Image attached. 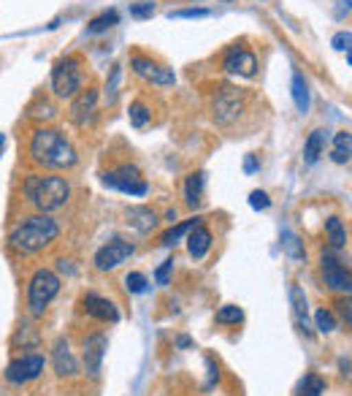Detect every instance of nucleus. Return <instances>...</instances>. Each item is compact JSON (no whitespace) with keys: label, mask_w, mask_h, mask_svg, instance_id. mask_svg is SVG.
<instances>
[{"label":"nucleus","mask_w":352,"mask_h":396,"mask_svg":"<svg viewBox=\"0 0 352 396\" xmlns=\"http://www.w3.org/2000/svg\"><path fill=\"white\" fill-rule=\"evenodd\" d=\"M201 196H204V174L195 171V174L187 176V185H184V201H187V207L195 209L201 204Z\"/></svg>","instance_id":"nucleus-23"},{"label":"nucleus","mask_w":352,"mask_h":396,"mask_svg":"<svg viewBox=\"0 0 352 396\" xmlns=\"http://www.w3.org/2000/svg\"><path fill=\"white\" fill-rule=\"evenodd\" d=\"M331 46H333L336 52H344V54H347V63L352 65V33H336Z\"/></svg>","instance_id":"nucleus-33"},{"label":"nucleus","mask_w":352,"mask_h":396,"mask_svg":"<svg viewBox=\"0 0 352 396\" xmlns=\"http://www.w3.org/2000/svg\"><path fill=\"white\" fill-rule=\"evenodd\" d=\"M187 250L195 261L206 258V253L212 250V231L206 225H195L190 233H187Z\"/></svg>","instance_id":"nucleus-18"},{"label":"nucleus","mask_w":352,"mask_h":396,"mask_svg":"<svg viewBox=\"0 0 352 396\" xmlns=\"http://www.w3.org/2000/svg\"><path fill=\"white\" fill-rule=\"evenodd\" d=\"M339 366H342V375H344V377H350V380H352V361H342Z\"/></svg>","instance_id":"nucleus-42"},{"label":"nucleus","mask_w":352,"mask_h":396,"mask_svg":"<svg viewBox=\"0 0 352 396\" xmlns=\"http://www.w3.org/2000/svg\"><path fill=\"white\" fill-rule=\"evenodd\" d=\"M244 112V92L230 85H222L212 98V117L217 125H230Z\"/></svg>","instance_id":"nucleus-7"},{"label":"nucleus","mask_w":352,"mask_h":396,"mask_svg":"<svg viewBox=\"0 0 352 396\" xmlns=\"http://www.w3.org/2000/svg\"><path fill=\"white\" fill-rule=\"evenodd\" d=\"M52 366L57 372V377H76L79 375V361L74 358L71 345L65 337H60L54 345H52Z\"/></svg>","instance_id":"nucleus-15"},{"label":"nucleus","mask_w":352,"mask_h":396,"mask_svg":"<svg viewBox=\"0 0 352 396\" xmlns=\"http://www.w3.org/2000/svg\"><path fill=\"white\" fill-rule=\"evenodd\" d=\"M255 169H258V160H255V155H250V158L244 160V171H247V174H252Z\"/></svg>","instance_id":"nucleus-41"},{"label":"nucleus","mask_w":352,"mask_h":396,"mask_svg":"<svg viewBox=\"0 0 352 396\" xmlns=\"http://www.w3.org/2000/svg\"><path fill=\"white\" fill-rule=\"evenodd\" d=\"M120 76H122V65H114L111 74H109V82H106V103H117V95H120Z\"/></svg>","instance_id":"nucleus-30"},{"label":"nucleus","mask_w":352,"mask_h":396,"mask_svg":"<svg viewBox=\"0 0 352 396\" xmlns=\"http://www.w3.org/2000/svg\"><path fill=\"white\" fill-rule=\"evenodd\" d=\"M176 345H179V348H190V340H187V337H179Z\"/></svg>","instance_id":"nucleus-43"},{"label":"nucleus","mask_w":352,"mask_h":396,"mask_svg":"<svg viewBox=\"0 0 352 396\" xmlns=\"http://www.w3.org/2000/svg\"><path fill=\"white\" fill-rule=\"evenodd\" d=\"M171 271H174V258H168V261H163V264L157 266V271H155V280H157L160 285H168V277H171Z\"/></svg>","instance_id":"nucleus-39"},{"label":"nucleus","mask_w":352,"mask_h":396,"mask_svg":"<svg viewBox=\"0 0 352 396\" xmlns=\"http://www.w3.org/2000/svg\"><path fill=\"white\" fill-rule=\"evenodd\" d=\"M125 222L131 225L135 233L146 236V233L157 225V215H155V209H149V207H131V209L125 212Z\"/></svg>","instance_id":"nucleus-17"},{"label":"nucleus","mask_w":352,"mask_h":396,"mask_svg":"<svg viewBox=\"0 0 352 396\" xmlns=\"http://www.w3.org/2000/svg\"><path fill=\"white\" fill-rule=\"evenodd\" d=\"M333 307H336V312H339V317H342V320H344V323H347V326L352 329V296H344V299H339Z\"/></svg>","instance_id":"nucleus-37"},{"label":"nucleus","mask_w":352,"mask_h":396,"mask_svg":"<svg viewBox=\"0 0 352 396\" xmlns=\"http://www.w3.org/2000/svg\"><path fill=\"white\" fill-rule=\"evenodd\" d=\"M128 117H131V125L133 128H144L146 123H149V109H146V103H141V101H133L131 103V112H128Z\"/></svg>","instance_id":"nucleus-29"},{"label":"nucleus","mask_w":352,"mask_h":396,"mask_svg":"<svg viewBox=\"0 0 352 396\" xmlns=\"http://www.w3.org/2000/svg\"><path fill=\"white\" fill-rule=\"evenodd\" d=\"M225 3H230V0H225Z\"/></svg>","instance_id":"nucleus-45"},{"label":"nucleus","mask_w":352,"mask_h":396,"mask_svg":"<svg viewBox=\"0 0 352 396\" xmlns=\"http://www.w3.org/2000/svg\"><path fill=\"white\" fill-rule=\"evenodd\" d=\"M290 307H293V317L298 323V329L311 337V323H309V304H307V296L298 285H290Z\"/></svg>","instance_id":"nucleus-19"},{"label":"nucleus","mask_w":352,"mask_h":396,"mask_svg":"<svg viewBox=\"0 0 352 396\" xmlns=\"http://www.w3.org/2000/svg\"><path fill=\"white\" fill-rule=\"evenodd\" d=\"M155 14V0H138L131 6V17L135 19H149Z\"/></svg>","instance_id":"nucleus-36"},{"label":"nucleus","mask_w":352,"mask_h":396,"mask_svg":"<svg viewBox=\"0 0 352 396\" xmlns=\"http://www.w3.org/2000/svg\"><path fill=\"white\" fill-rule=\"evenodd\" d=\"M222 68L233 76H244V79H252L258 74V57L255 52H250L247 46H230L222 57Z\"/></svg>","instance_id":"nucleus-11"},{"label":"nucleus","mask_w":352,"mask_h":396,"mask_svg":"<svg viewBox=\"0 0 352 396\" xmlns=\"http://www.w3.org/2000/svg\"><path fill=\"white\" fill-rule=\"evenodd\" d=\"M331 158L336 160V163H347L352 158V133L347 131H339L333 136V152H331Z\"/></svg>","instance_id":"nucleus-22"},{"label":"nucleus","mask_w":352,"mask_h":396,"mask_svg":"<svg viewBox=\"0 0 352 396\" xmlns=\"http://www.w3.org/2000/svg\"><path fill=\"white\" fill-rule=\"evenodd\" d=\"M100 179H103L106 187L120 190V193H125V196H146V193H149V185H146L144 174L138 171V166H131V163H122V166L106 171Z\"/></svg>","instance_id":"nucleus-6"},{"label":"nucleus","mask_w":352,"mask_h":396,"mask_svg":"<svg viewBox=\"0 0 352 396\" xmlns=\"http://www.w3.org/2000/svg\"><path fill=\"white\" fill-rule=\"evenodd\" d=\"M125 288H128L131 293H144V291L149 288V282H146V277H144L141 271H131V274L125 277Z\"/></svg>","instance_id":"nucleus-34"},{"label":"nucleus","mask_w":352,"mask_h":396,"mask_svg":"<svg viewBox=\"0 0 352 396\" xmlns=\"http://www.w3.org/2000/svg\"><path fill=\"white\" fill-rule=\"evenodd\" d=\"M131 68L135 76H141V79H146V82H152V85H157V87H168V85H174L176 82L171 68L157 65L155 60H149V57H144V54H133Z\"/></svg>","instance_id":"nucleus-12"},{"label":"nucleus","mask_w":352,"mask_h":396,"mask_svg":"<svg viewBox=\"0 0 352 396\" xmlns=\"http://www.w3.org/2000/svg\"><path fill=\"white\" fill-rule=\"evenodd\" d=\"M320 271H322L325 285H328L333 293L352 296V271L347 269V266H342V261H339V258H333L331 253H322Z\"/></svg>","instance_id":"nucleus-8"},{"label":"nucleus","mask_w":352,"mask_h":396,"mask_svg":"<svg viewBox=\"0 0 352 396\" xmlns=\"http://www.w3.org/2000/svg\"><path fill=\"white\" fill-rule=\"evenodd\" d=\"M106 348H109L106 334H89V337H85V345H82L85 353H82V355H85V369H87L89 377H98V375H100Z\"/></svg>","instance_id":"nucleus-14"},{"label":"nucleus","mask_w":352,"mask_h":396,"mask_svg":"<svg viewBox=\"0 0 352 396\" xmlns=\"http://www.w3.org/2000/svg\"><path fill=\"white\" fill-rule=\"evenodd\" d=\"M325 141H328L325 131H311V133H309L307 144H304V160H307L309 166L320 160V155H322V149H325Z\"/></svg>","instance_id":"nucleus-20"},{"label":"nucleus","mask_w":352,"mask_h":396,"mask_svg":"<svg viewBox=\"0 0 352 396\" xmlns=\"http://www.w3.org/2000/svg\"><path fill=\"white\" fill-rule=\"evenodd\" d=\"M22 196L33 209L49 215V212H57L68 204L71 185L60 174H28L22 182Z\"/></svg>","instance_id":"nucleus-2"},{"label":"nucleus","mask_w":352,"mask_h":396,"mask_svg":"<svg viewBox=\"0 0 352 396\" xmlns=\"http://www.w3.org/2000/svg\"><path fill=\"white\" fill-rule=\"evenodd\" d=\"M0 149H3V133H0Z\"/></svg>","instance_id":"nucleus-44"},{"label":"nucleus","mask_w":352,"mask_h":396,"mask_svg":"<svg viewBox=\"0 0 352 396\" xmlns=\"http://www.w3.org/2000/svg\"><path fill=\"white\" fill-rule=\"evenodd\" d=\"M325 394V380L320 377V375H307L304 380H301V386H298V396H322Z\"/></svg>","instance_id":"nucleus-27"},{"label":"nucleus","mask_w":352,"mask_h":396,"mask_svg":"<svg viewBox=\"0 0 352 396\" xmlns=\"http://www.w3.org/2000/svg\"><path fill=\"white\" fill-rule=\"evenodd\" d=\"M82 307L95 320H103V323H117L120 320V309L114 307V302H109V299H103L98 293H87L82 299Z\"/></svg>","instance_id":"nucleus-16"},{"label":"nucleus","mask_w":352,"mask_h":396,"mask_svg":"<svg viewBox=\"0 0 352 396\" xmlns=\"http://www.w3.org/2000/svg\"><path fill=\"white\" fill-rule=\"evenodd\" d=\"M44 366H46L44 355H38V353L19 355V358H14V361L6 366V380L14 383V386H25V383L36 380V377L44 372Z\"/></svg>","instance_id":"nucleus-9"},{"label":"nucleus","mask_w":352,"mask_h":396,"mask_svg":"<svg viewBox=\"0 0 352 396\" xmlns=\"http://www.w3.org/2000/svg\"><path fill=\"white\" fill-rule=\"evenodd\" d=\"M30 158L52 171H68L76 166L79 155H76V147L54 128H36L30 136Z\"/></svg>","instance_id":"nucleus-1"},{"label":"nucleus","mask_w":352,"mask_h":396,"mask_svg":"<svg viewBox=\"0 0 352 396\" xmlns=\"http://www.w3.org/2000/svg\"><path fill=\"white\" fill-rule=\"evenodd\" d=\"M71 123L79 125V128H89L98 117V90L87 87L82 90L79 95H74V103H71V112H68Z\"/></svg>","instance_id":"nucleus-13"},{"label":"nucleus","mask_w":352,"mask_h":396,"mask_svg":"<svg viewBox=\"0 0 352 396\" xmlns=\"http://www.w3.org/2000/svg\"><path fill=\"white\" fill-rule=\"evenodd\" d=\"M57 236H60L57 220H52L49 215L38 212V215L22 218V220L11 228L8 244H11L16 253H22V256H36V253L46 250Z\"/></svg>","instance_id":"nucleus-3"},{"label":"nucleus","mask_w":352,"mask_h":396,"mask_svg":"<svg viewBox=\"0 0 352 396\" xmlns=\"http://www.w3.org/2000/svg\"><path fill=\"white\" fill-rule=\"evenodd\" d=\"M133 253H135V244H133V242L111 239V242H106V244L95 253V261H92V264H95L98 271H111V269H117L120 264H125Z\"/></svg>","instance_id":"nucleus-10"},{"label":"nucleus","mask_w":352,"mask_h":396,"mask_svg":"<svg viewBox=\"0 0 352 396\" xmlns=\"http://www.w3.org/2000/svg\"><path fill=\"white\" fill-rule=\"evenodd\" d=\"M250 207H252V209H268V207H271L268 193H263V190H252V193H250Z\"/></svg>","instance_id":"nucleus-38"},{"label":"nucleus","mask_w":352,"mask_h":396,"mask_svg":"<svg viewBox=\"0 0 352 396\" xmlns=\"http://www.w3.org/2000/svg\"><path fill=\"white\" fill-rule=\"evenodd\" d=\"M206 366H209V386H214V380H220V366L214 364V358H206Z\"/></svg>","instance_id":"nucleus-40"},{"label":"nucleus","mask_w":352,"mask_h":396,"mask_svg":"<svg viewBox=\"0 0 352 396\" xmlns=\"http://www.w3.org/2000/svg\"><path fill=\"white\" fill-rule=\"evenodd\" d=\"M60 277L52 269H36L33 277L28 280V309L33 315H44L46 307L54 302V296L60 293Z\"/></svg>","instance_id":"nucleus-4"},{"label":"nucleus","mask_w":352,"mask_h":396,"mask_svg":"<svg viewBox=\"0 0 352 396\" xmlns=\"http://www.w3.org/2000/svg\"><path fill=\"white\" fill-rule=\"evenodd\" d=\"M117 22H120V14H117L114 8H111V11H103V14H98L95 19H89L87 33H106V30H111Z\"/></svg>","instance_id":"nucleus-26"},{"label":"nucleus","mask_w":352,"mask_h":396,"mask_svg":"<svg viewBox=\"0 0 352 396\" xmlns=\"http://www.w3.org/2000/svg\"><path fill=\"white\" fill-rule=\"evenodd\" d=\"M195 225H201V218H190V220L179 222V225H174V228H168V231L160 236V244H163V247H174L176 242H179L182 236H187Z\"/></svg>","instance_id":"nucleus-21"},{"label":"nucleus","mask_w":352,"mask_h":396,"mask_svg":"<svg viewBox=\"0 0 352 396\" xmlns=\"http://www.w3.org/2000/svg\"><path fill=\"white\" fill-rule=\"evenodd\" d=\"M85 85V71H82V57L68 54L52 68V90L57 98H74L82 92Z\"/></svg>","instance_id":"nucleus-5"},{"label":"nucleus","mask_w":352,"mask_h":396,"mask_svg":"<svg viewBox=\"0 0 352 396\" xmlns=\"http://www.w3.org/2000/svg\"><path fill=\"white\" fill-rule=\"evenodd\" d=\"M293 101H296V109L301 112V114H307L309 112V85H307V79L301 76V74H293Z\"/></svg>","instance_id":"nucleus-24"},{"label":"nucleus","mask_w":352,"mask_h":396,"mask_svg":"<svg viewBox=\"0 0 352 396\" xmlns=\"http://www.w3.org/2000/svg\"><path fill=\"white\" fill-rule=\"evenodd\" d=\"M314 323H317V329H320L322 334L336 331V317H333V312H328V309H317V312H314Z\"/></svg>","instance_id":"nucleus-32"},{"label":"nucleus","mask_w":352,"mask_h":396,"mask_svg":"<svg viewBox=\"0 0 352 396\" xmlns=\"http://www.w3.org/2000/svg\"><path fill=\"white\" fill-rule=\"evenodd\" d=\"M209 17V8H179V11H168V19H204Z\"/></svg>","instance_id":"nucleus-35"},{"label":"nucleus","mask_w":352,"mask_h":396,"mask_svg":"<svg viewBox=\"0 0 352 396\" xmlns=\"http://www.w3.org/2000/svg\"><path fill=\"white\" fill-rule=\"evenodd\" d=\"M282 247H285V253H287L293 261H304V258H307L304 244H301V242H298V236H296V233H290V231H285V233H282Z\"/></svg>","instance_id":"nucleus-28"},{"label":"nucleus","mask_w":352,"mask_h":396,"mask_svg":"<svg viewBox=\"0 0 352 396\" xmlns=\"http://www.w3.org/2000/svg\"><path fill=\"white\" fill-rule=\"evenodd\" d=\"M325 236H328L333 250H342L347 244V233H344V225H342L339 218H328L325 220Z\"/></svg>","instance_id":"nucleus-25"},{"label":"nucleus","mask_w":352,"mask_h":396,"mask_svg":"<svg viewBox=\"0 0 352 396\" xmlns=\"http://www.w3.org/2000/svg\"><path fill=\"white\" fill-rule=\"evenodd\" d=\"M244 320V312H241V307H236V304H225V307L217 312V323H233V326H239Z\"/></svg>","instance_id":"nucleus-31"}]
</instances>
